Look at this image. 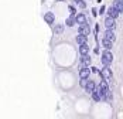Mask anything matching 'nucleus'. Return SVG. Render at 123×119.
<instances>
[{
    "mask_svg": "<svg viewBox=\"0 0 123 119\" xmlns=\"http://www.w3.org/2000/svg\"><path fill=\"white\" fill-rule=\"evenodd\" d=\"M100 60H102V64H103V65H111L112 61H113V54H112L111 50H105V51L102 53Z\"/></svg>",
    "mask_w": 123,
    "mask_h": 119,
    "instance_id": "f03ea898",
    "label": "nucleus"
},
{
    "mask_svg": "<svg viewBox=\"0 0 123 119\" xmlns=\"http://www.w3.org/2000/svg\"><path fill=\"white\" fill-rule=\"evenodd\" d=\"M81 64L85 65V67H89V65L92 64V58L89 57V54H84V55H81Z\"/></svg>",
    "mask_w": 123,
    "mask_h": 119,
    "instance_id": "9d476101",
    "label": "nucleus"
},
{
    "mask_svg": "<svg viewBox=\"0 0 123 119\" xmlns=\"http://www.w3.org/2000/svg\"><path fill=\"white\" fill-rule=\"evenodd\" d=\"M106 13H108V16H109V17H112V19H117V17H119V14H120V13L117 12L113 6H111V7L108 9V12H106Z\"/></svg>",
    "mask_w": 123,
    "mask_h": 119,
    "instance_id": "f8f14e48",
    "label": "nucleus"
},
{
    "mask_svg": "<svg viewBox=\"0 0 123 119\" xmlns=\"http://www.w3.org/2000/svg\"><path fill=\"white\" fill-rule=\"evenodd\" d=\"M89 75H91L89 67H81L79 68V77L81 78H89Z\"/></svg>",
    "mask_w": 123,
    "mask_h": 119,
    "instance_id": "1a4fd4ad",
    "label": "nucleus"
},
{
    "mask_svg": "<svg viewBox=\"0 0 123 119\" xmlns=\"http://www.w3.org/2000/svg\"><path fill=\"white\" fill-rule=\"evenodd\" d=\"M95 86H96V84H95V81H92V79H89V78H88V81H86L85 86H84V89H85L86 92L89 94L91 91H93V89H95Z\"/></svg>",
    "mask_w": 123,
    "mask_h": 119,
    "instance_id": "6e6552de",
    "label": "nucleus"
},
{
    "mask_svg": "<svg viewBox=\"0 0 123 119\" xmlns=\"http://www.w3.org/2000/svg\"><path fill=\"white\" fill-rule=\"evenodd\" d=\"M89 94H91V96H92V99H93L95 102H100V94L98 92L96 86H95V89H93V91H91Z\"/></svg>",
    "mask_w": 123,
    "mask_h": 119,
    "instance_id": "2eb2a0df",
    "label": "nucleus"
},
{
    "mask_svg": "<svg viewBox=\"0 0 123 119\" xmlns=\"http://www.w3.org/2000/svg\"><path fill=\"white\" fill-rule=\"evenodd\" d=\"M103 38H108L109 41H115L116 40V34H115V30H112V28H106V31H105V34H103Z\"/></svg>",
    "mask_w": 123,
    "mask_h": 119,
    "instance_id": "39448f33",
    "label": "nucleus"
},
{
    "mask_svg": "<svg viewBox=\"0 0 123 119\" xmlns=\"http://www.w3.org/2000/svg\"><path fill=\"white\" fill-rule=\"evenodd\" d=\"M89 70H91V72H93V74H98L99 72L98 67H91V65H89Z\"/></svg>",
    "mask_w": 123,
    "mask_h": 119,
    "instance_id": "5701e85b",
    "label": "nucleus"
},
{
    "mask_svg": "<svg viewBox=\"0 0 123 119\" xmlns=\"http://www.w3.org/2000/svg\"><path fill=\"white\" fill-rule=\"evenodd\" d=\"M74 3L76 4V6H79L81 9H85L86 7V3L84 1V0H74Z\"/></svg>",
    "mask_w": 123,
    "mask_h": 119,
    "instance_id": "aec40b11",
    "label": "nucleus"
},
{
    "mask_svg": "<svg viewBox=\"0 0 123 119\" xmlns=\"http://www.w3.org/2000/svg\"><path fill=\"white\" fill-rule=\"evenodd\" d=\"M112 99H113V94H112L111 89L105 91L103 95H102V98H100V101H103V102H112Z\"/></svg>",
    "mask_w": 123,
    "mask_h": 119,
    "instance_id": "0eeeda50",
    "label": "nucleus"
},
{
    "mask_svg": "<svg viewBox=\"0 0 123 119\" xmlns=\"http://www.w3.org/2000/svg\"><path fill=\"white\" fill-rule=\"evenodd\" d=\"M75 23L78 24H84V23H88L86 20V16L84 13H79V14H75Z\"/></svg>",
    "mask_w": 123,
    "mask_h": 119,
    "instance_id": "9b49d317",
    "label": "nucleus"
},
{
    "mask_svg": "<svg viewBox=\"0 0 123 119\" xmlns=\"http://www.w3.org/2000/svg\"><path fill=\"white\" fill-rule=\"evenodd\" d=\"M86 81H88V78H81V81H79V85L84 88V86H85V84H86Z\"/></svg>",
    "mask_w": 123,
    "mask_h": 119,
    "instance_id": "b1692460",
    "label": "nucleus"
},
{
    "mask_svg": "<svg viewBox=\"0 0 123 119\" xmlns=\"http://www.w3.org/2000/svg\"><path fill=\"white\" fill-rule=\"evenodd\" d=\"M98 74L103 78V79H106V81H111L112 77H113V72H112L111 65H103V68H102Z\"/></svg>",
    "mask_w": 123,
    "mask_h": 119,
    "instance_id": "f257e3e1",
    "label": "nucleus"
},
{
    "mask_svg": "<svg viewBox=\"0 0 123 119\" xmlns=\"http://www.w3.org/2000/svg\"><path fill=\"white\" fill-rule=\"evenodd\" d=\"M44 21L48 24V26H52V24L55 23V14H54L52 12L44 13Z\"/></svg>",
    "mask_w": 123,
    "mask_h": 119,
    "instance_id": "20e7f679",
    "label": "nucleus"
},
{
    "mask_svg": "<svg viewBox=\"0 0 123 119\" xmlns=\"http://www.w3.org/2000/svg\"><path fill=\"white\" fill-rule=\"evenodd\" d=\"M64 30H65L64 24H55L54 26V34H57V36H61L62 33H64Z\"/></svg>",
    "mask_w": 123,
    "mask_h": 119,
    "instance_id": "ddd939ff",
    "label": "nucleus"
},
{
    "mask_svg": "<svg viewBox=\"0 0 123 119\" xmlns=\"http://www.w3.org/2000/svg\"><path fill=\"white\" fill-rule=\"evenodd\" d=\"M75 24H76V23H75V16L71 14V16L65 20V24H64V26H67V27H74Z\"/></svg>",
    "mask_w": 123,
    "mask_h": 119,
    "instance_id": "a211bd4d",
    "label": "nucleus"
},
{
    "mask_svg": "<svg viewBox=\"0 0 123 119\" xmlns=\"http://www.w3.org/2000/svg\"><path fill=\"white\" fill-rule=\"evenodd\" d=\"M78 33L79 34H84V36H89L91 34V27L88 23H84V24H78Z\"/></svg>",
    "mask_w": 123,
    "mask_h": 119,
    "instance_id": "7ed1b4c3",
    "label": "nucleus"
},
{
    "mask_svg": "<svg viewBox=\"0 0 123 119\" xmlns=\"http://www.w3.org/2000/svg\"><path fill=\"white\" fill-rule=\"evenodd\" d=\"M68 10H69V13H71L72 16L76 14V7H75L74 4H69V6H68Z\"/></svg>",
    "mask_w": 123,
    "mask_h": 119,
    "instance_id": "412c9836",
    "label": "nucleus"
},
{
    "mask_svg": "<svg viewBox=\"0 0 123 119\" xmlns=\"http://www.w3.org/2000/svg\"><path fill=\"white\" fill-rule=\"evenodd\" d=\"M105 12H106V7H105V6L102 4V6H100V9L98 10V14H103Z\"/></svg>",
    "mask_w": 123,
    "mask_h": 119,
    "instance_id": "4be33fe9",
    "label": "nucleus"
},
{
    "mask_svg": "<svg viewBox=\"0 0 123 119\" xmlns=\"http://www.w3.org/2000/svg\"><path fill=\"white\" fill-rule=\"evenodd\" d=\"M79 53H81V55L89 54V46H88V43H85V44H79Z\"/></svg>",
    "mask_w": 123,
    "mask_h": 119,
    "instance_id": "6ab92c4d",
    "label": "nucleus"
},
{
    "mask_svg": "<svg viewBox=\"0 0 123 119\" xmlns=\"http://www.w3.org/2000/svg\"><path fill=\"white\" fill-rule=\"evenodd\" d=\"M112 6H113V7H115V9H116L119 13L123 12V0H115Z\"/></svg>",
    "mask_w": 123,
    "mask_h": 119,
    "instance_id": "4468645a",
    "label": "nucleus"
},
{
    "mask_svg": "<svg viewBox=\"0 0 123 119\" xmlns=\"http://www.w3.org/2000/svg\"><path fill=\"white\" fill-rule=\"evenodd\" d=\"M92 16H93V17L98 16V10H96V9H92Z\"/></svg>",
    "mask_w": 123,
    "mask_h": 119,
    "instance_id": "393cba45",
    "label": "nucleus"
},
{
    "mask_svg": "<svg viewBox=\"0 0 123 119\" xmlns=\"http://www.w3.org/2000/svg\"><path fill=\"white\" fill-rule=\"evenodd\" d=\"M105 27L106 28H112V30H115V27H116V19H112V17H106L105 19Z\"/></svg>",
    "mask_w": 123,
    "mask_h": 119,
    "instance_id": "423d86ee",
    "label": "nucleus"
},
{
    "mask_svg": "<svg viewBox=\"0 0 123 119\" xmlns=\"http://www.w3.org/2000/svg\"><path fill=\"white\" fill-rule=\"evenodd\" d=\"M75 40H76L78 46H79V44H85V43H88V37L84 36V34H78V36L75 37Z\"/></svg>",
    "mask_w": 123,
    "mask_h": 119,
    "instance_id": "dca6fc26",
    "label": "nucleus"
},
{
    "mask_svg": "<svg viewBox=\"0 0 123 119\" xmlns=\"http://www.w3.org/2000/svg\"><path fill=\"white\" fill-rule=\"evenodd\" d=\"M102 47L105 48V50H112V47H113V43H112V41H109L108 38H102Z\"/></svg>",
    "mask_w": 123,
    "mask_h": 119,
    "instance_id": "f3484780",
    "label": "nucleus"
},
{
    "mask_svg": "<svg viewBox=\"0 0 123 119\" xmlns=\"http://www.w3.org/2000/svg\"><path fill=\"white\" fill-rule=\"evenodd\" d=\"M57 1H64V0H57Z\"/></svg>",
    "mask_w": 123,
    "mask_h": 119,
    "instance_id": "a878e982",
    "label": "nucleus"
}]
</instances>
